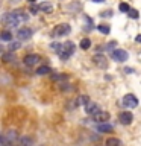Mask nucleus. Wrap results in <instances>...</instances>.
I'll use <instances>...</instances> for the list:
<instances>
[{
  "mask_svg": "<svg viewBox=\"0 0 141 146\" xmlns=\"http://www.w3.org/2000/svg\"><path fill=\"white\" fill-rule=\"evenodd\" d=\"M93 62H94V66H97L99 68H106L108 67L106 56H103V55H100V53H97V55L93 56Z\"/></svg>",
  "mask_w": 141,
  "mask_h": 146,
  "instance_id": "5",
  "label": "nucleus"
},
{
  "mask_svg": "<svg viewBox=\"0 0 141 146\" xmlns=\"http://www.w3.org/2000/svg\"><path fill=\"white\" fill-rule=\"evenodd\" d=\"M2 146H12V143H9L8 139H6V135H2Z\"/></svg>",
  "mask_w": 141,
  "mask_h": 146,
  "instance_id": "23",
  "label": "nucleus"
},
{
  "mask_svg": "<svg viewBox=\"0 0 141 146\" xmlns=\"http://www.w3.org/2000/svg\"><path fill=\"white\" fill-rule=\"evenodd\" d=\"M123 105H125L126 108H135L136 105H138V99H136L134 94H126L125 98H123Z\"/></svg>",
  "mask_w": 141,
  "mask_h": 146,
  "instance_id": "6",
  "label": "nucleus"
},
{
  "mask_svg": "<svg viewBox=\"0 0 141 146\" xmlns=\"http://www.w3.org/2000/svg\"><path fill=\"white\" fill-rule=\"evenodd\" d=\"M112 129H114V126L109 125V123H100V125L97 126L99 132H111Z\"/></svg>",
  "mask_w": 141,
  "mask_h": 146,
  "instance_id": "13",
  "label": "nucleus"
},
{
  "mask_svg": "<svg viewBox=\"0 0 141 146\" xmlns=\"http://www.w3.org/2000/svg\"><path fill=\"white\" fill-rule=\"evenodd\" d=\"M20 43H18V41H17V43H11V46H9V52H14V50H17V49H20Z\"/></svg>",
  "mask_w": 141,
  "mask_h": 146,
  "instance_id": "22",
  "label": "nucleus"
},
{
  "mask_svg": "<svg viewBox=\"0 0 141 146\" xmlns=\"http://www.w3.org/2000/svg\"><path fill=\"white\" fill-rule=\"evenodd\" d=\"M118 9H120L121 12H129V11H130V6H129L127 3H125V2H123V3H120V5H118Z\"/></svg>",
  "mask_w": 141,
  "mask_h": 146,
  "instance_id": "20",
  "label": "nucleus"
},
{
  "mask_svg": "<svg viewBox=\"0 0 141 146\" xmlns=\"http://www.w3.org/2000/svg\"><path fill=\"white\" fill-rule=\"evenodd\" d=\"M125 72H126V73H132L134 70H132V68H125Z\"/></svg>",
  "mask_w": 141,
  "mask_h": 146,
  "instance_id": "26",
  "label": "nucleus"
},
{
  "mask_svg": "<svg viewBox=\"0 0 141 146\" xmlns=\"http://www.w3.org/2000/svg\"><path fill=\"white\" fill-rule=\"evenodd\" d=\"M47 73H50L49 66H41V67L36 68V75H47Z\"/></svg>",
  "mask_w": 141,
  "mask_h": 146,
  "instance_id": "15",
  "label": "nucleus"
},
{
  "mask_svg": "<svg viewBox=\"0 0 141 146\" xmlns=\"http://www.w3.org/2000/svg\"><path fill=\"white\" fill-rule=\"evenodd\" d=\"M111 58L117 62H125V61H127V58H129V53H127L125 49H115V50H112Z\"/></svg>",
  "mask_w": 141,
  "mask_h": 146,
  "instance_id": "4",
  "label": "nucleus"
},
{
  "mask_svg": "<svg viewBox=\"0 0 141 146\" xmlns=\"http://www.w3.org/2000/svg\"><path fill=\"white\" fill-rule=\"evenodd\" d=\"M85 111H86V114H90V116H94L96 113L100 111V110H99V105H97V104L88 102V104L85 105Z\"/></svg>",
  "mask_w": 141,
  "mask_h": 146,
  "instance_id": "11",
  "label": "nucleus"
},
{
  "mask_svg": "<svg viewBox=\"0 0 141 146\" xmlns=\"http://www.w3.org/2000/svg\"><path fill=\"white\" fill-rule=\"evenodd\" d=\"M91 47V40L90 38H84L80 41V49H84V50H88Z\"/></svg>",
  "mask_w": 141,
  "mask_h": 146,
  "instance_id": "16",
  "label": "nucleus"
},
{
  "mask_svg": "<svg viewBox=\"0 0 141 146\" xmlns=\"http://www.w3.org/2000/svg\"><path fill=\"white\" fill-rule=\"evenodd\" d=\"M73 53H74V43H73V41H65V43L62 44L61 52H59V58H61L62 61H67Z\"/></svg>",
  "mask_w": 141,
  "mask_h": 146,
  "instance_id": "2",
  "label": "nucleus"
},
{
  "mask_svg": "<svg viewBox=\"0 0 141 146\" xmlns=\"http://www.w3.org/2000/svg\"><path fill=\"white\" fill-rule=\"evenodd\" d=\"M127 15H129L130 18H138L140 14H138V11H136V9H130V11L127 12Z\"/></svg>",
  "mask_w": 141,
  "mask_h": 146,
  "instance_id": "21",
  "label": "nucleus"
},
{
  "mask_svg": "<svg viewBox=\"0 0 141 146\" xmlns=\"http://www.w3.org/2000/svg\"><path fill=\"white\" fill-rule=\"evenodd\" d=\"M93 119H94L96 122H100V123L108 122L109 120V113L108 111H102V110H100L99 113H96L94 116H93Z\"/></svg>",
  "mask_w": 141,
  "mask_h": 146,
  "instance_id": "9",
  "label": "nucleus"
},
{
  "mask_svg": "<svg viewBox=\"0 0 141 146\" xmlns=\"http://www.w3.org/2000/svg\"><path fill=\"white\" fill-rule=\"evenodd\" d=\"M38 9L40 11H43V12H47V14H50L53 11V6L50 3H47V2H43V3H40L38 5Z\"/></svg>",
  "mask_w": 141,
  "mask_h": 146,
  "instance_id": "12",
  "label": "nucleus"
},
{
  "mask_svg": "<svg viewBox=\"0 0 141 146\" xmlns=\"http://www.w3.org/2000/svg\"><path fill=\"white\" fill-rule=\"evenodd\" d=\"M106 146H123V145L118 139H115V137H109L106 140Z\"/></svg>",
  "mask_w": 141,
  "mask_h": 146,
  "instance_id": "14",
  "label": "nucleus"
},
{
  "mask_svg": "<svg viewBox=\"0 0 141 146\" xmlns=\"http://www.w3.org/2000/svg\"><path fill=\"white\" fill-rule=\"evenodd\" d=\"M135 40L138 41V43H141V34H140V35H136V36H135Z\"/></svg>",
  "mask_w": 141,
  "mask_h": 146,
  "instance_id": "25",
  "label": "nucleus"
},
{
  "mask_svg": "<svg viewBox=\"0 0 141 146\" xmlns=\"http://www.w3.org/2000/svg\"><path fill=\"white\" fill-rule=\"evenodd\" d=\"M94 3H102V2H105V0H93Z\"/></svg>",
  "mask_w": 141,
  "mask_h": 146,
  "instance_id": "27",
  "label": "nucleus"
},
{
  "mask_svg": "<svg viewBox=\"0 0 141 146\" xmlns=\"http://www.w3.org/2000/svg\"><path fill=\"white\" fill-rule=\"evenodd\" d=\"M29 2H30V3H34V2H35V0H29Z\"/></svg>",
  "mask_w": 141,
  "mask_h": 146,
  "instance_id": "28",
  "label": "nucleus"
},
{
  "mask_svg": "<svg viewBox=\"0 0 141 146\" xmlns=\"http://www.w3.org/2000/svg\"><path fill=\"white\" fill-rule=\"evenodd\" d=\"M32 29H29V27H21L20 31L17 32V36H18V40H29L30 36H32Z\"/></svg>",
  "mask_w": 141,
  "mask_h": 146,
  "instance_id": "8",
  "label": "nucleus"
},
{
  "mask_svg": "<svg viewBox=\"0 0 141 146\" xmlns=\"http://www.w3.org/2000/svg\"><path fill=\"white\" fill-rule=\"evenodd\" d=\"M118 120H120V123H123V125H130L132 120H134V116H132L130 111H123V113H120V116H118Z\"/></svg>",
  "mask_w": 141,
  "mask_h": 146,
  "instance_id": "7",
  "label": "nucleus"
},
{
  "mask_svg": "<svg viewBox=\"0 0 141 146\" xmlns=\"http://www.w3.org/2000/svg\"><path fill=\"white\" fill-rule=\"evenodd\" d=\"M112 15V11H111V9H109V11H103V12H100V17H111Z\"/></svg>",
  "mask_w": 141,
  "mask_h": 146,
  "instance_id": "24",
  "label": "nucleus"
},
{
  "mask_svg": "<svg viewBox=\"0 0 141 146\" xmlns=\"http://www.w3.org/2000/svg\"><path fill=\"white\" fill-rule=\"evenodd\" d=\"M70 25H67V23H61V25H58L56 27L53 29L52 35L53 38H58V36H64V35H68L70 34Z\"/></svg>",
  "mask_w": 141,
  "mask_h": 146,
  "instance_id": "3",
  "label": "nucleus"
},
{
  "mask_svg": "<svg viewBox=\"0 0 141 146\" xmlns=\"http://www.w3.org/2000/svg\"><path fill=\"white\" fill-rule=\"evenodd\" d=\"M23 61H24L26 66H35V64L40 61V56H38V55H35V53H30V55H26Z\"/></svg>",
  "mask_w": 141,
  "mask_h": 146,
  "instance_id": "10",
  "label": "nucleus"
},
{
  "mask_svg": "<svg viewBox=\"0 0 141 146\" xmlns=\"http://www.w3.org/2000/svg\"><path fill=\"white\" fill-rule=\"evenodd\" d=\"M2 20H3L5 25H8V26H17L18 23L26 21L27 15L23 11H12L9 14H5V15L2 17Z\"/></svg>",
  "mask_w": 141,
  "mask_h": 146,
  "instance_id": "1",
  "label": "nucleus"
},
{
  "mask_svg": "<svg viewBox=\"0 0 141 146\" xmlns=\"http://www.w3.org/2000/svg\"><path fill=\"white\" fill-rule=\"evenodd\" d=\"M0 38H2L3 41H11L12 40V34L8 32V31H3L2 34H0Z\"/></svg>",
  "mask_w": 141,
  "mask_h": 146,
  "instance_id": "17",
  "label": "nucleus"
},
{
  "mask_svg": "<svg viewBox=\"0 0 141 146\" xmlns=\"http://www.w3.org/2000/svg\"><path fill=\"white\" fill-rule=\"evenodd\" d=\"M3 61H5V62H12V61H15V56L12 55V52L3 53Z\"/></svg>",
  "mask_w": 141,
  "mask_h": 146,
  "instance_id": "19",
  "label": "nucleus"
},
{
  "mask_svg": "<svg viewBox=\"0 0 141 146\" xmlns=\"http://www.w3.org/2000/svg\"><path fill=\"white\" fill-rule=\"evenodd\" d=\"M97 29L102 32V34H105V35H108L109 32H111V27H109L108 25H99V26H97Z\"/></svg>",
  "mask_w": 141,
  "mask_h": 146,
  "instance_id": "18",
  "label": "nucleus"
},
{
  "mask_svg": "<svg viewBox=\"0 0 141 146\" xmlns=\"http://www.w3.org/2000/svg\"><path fill=\"white\" fill-rule=\"evenodd\" d=\"M11 2H18V0H11Z\"/></svg>",
  "mask_w": 141,
  "mask_h": 146,
  "instance_id": "29",
  "label": "nucleus"
}]
</instances>
